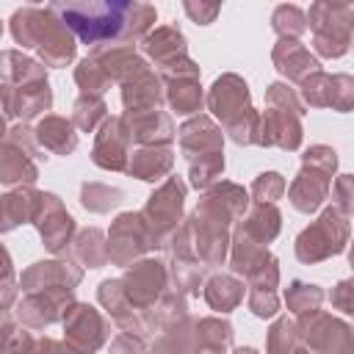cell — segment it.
<instances>
[{
  "instance_id": "cell-1",
  "label": "cell",
  "mask_w": 354,
  "mask_h": 354,
  "mask_svg": "<svg viewBox=\"0 0 354 354\" xmlns=\"http://www.w3.org/2000/svg\"><path fill=\"white\" fill-rule=\"evenodd\" d=\"M11 36L22 47H36L50 66H66L75 58V39L53 6H22L11 17Z\"/></svg>"
},
{
  "instance_id": "cell-2",
  "label": "cell",
  "mask_w": 354,
  "mask_h": 354,
  "mask_svg": "<svg viewBox=\"0 0 354 354\" xmlns=\"http://www.w3.org/2000/svg\"><path fill=\"white\" fill-rule=\"evenodd\" d=\"M53 11L83 44L127 41L133 3H53Z\"/></svg>"
},
{
  "instance_id": "cell-3",
  "label": "cell",
  "mask_w": 354,
  "mask_h": 354,
  "mask_svg": "<svg viewBox=\"0 0 354 354\" xmlns=\"http://www.w3.org/2000/svg\"><path fill=\"white\" fill-rule=\"evenodd\" d=\"M313 44L324 58H340L354 36V6L351 3H313L307 11Z\"/></svg>"
},
{
  "instance_id": "cell-4",
  "label": "cell",
  "mask_w": 354,
  "mask_h": 354,
  "mask_svg": "<svg viewBox=\"0 0 354 354\" xmlns=\"http://www.w3.org/2000/svg\"><path fill=\"white\" fill-rule=\"evenodd\" d=\"M207 102H210V111L224 119L227 130L232 133V138H235L238 144L254 141V136H252L254 130H249V127L243 124V122L254 124V113H252V108H249V88H246V83H243L238 75H224V77H218V80L213 83V88H210Z\"/></svg>"
},
{
  "instance_id": "cell-5",
  "label": "cell",
  "mask_w": 354,
  "mask_h": 354,
  "mask_svg": "<svg viewBox=\"0 0 354 354\" xmlns=\"http://www.w3.org/2000/svg\"><path fill=\"white\" fill-rule=\"evenodd\" d=\"M335 166H337V158L329 147L307 149L304 169L299 171L296 183L290 185V202H293L296 210L310 213L324 202L326 188H329V174L335 171Z\"/></svg>"
},
{
  "instance_id": "cell-6",
  "label": "cell",
  "mask_w": 354,
  "mask_h": 354,
  "mask_svg": "<svg viewBox=\"0 0 354 354\" xmlns=\"http://www.w3.org/2000/svg\"><path fill=\"white\" fill-rule=\"evenodd\" d=\"M346 238H348V224L346 218L329 207L324 210V216L318 221H313L296 241V254L301 263H318L329 254H337L343 252L346 246Z\"/></svg>"
},
{
  "instance_id": "cell-7",
  "label": "cell",
  "mask_w": 354,
  "mask_h": 354,
  "mask_svg": "<svg viewBox=\"0 0 354 354\" xmlns=\"http://www.w3.org/2000/svg\"><path fill=\"white\" fill-rule=\"evenodd\" d=\"M183 196H185V185L171 177L158 194L149 196V205L144 210V218L149 221V230H152V238L158 241L163 232H169L174 227V221L180 218V210H183Z\"/></svg>"
},
{
  "instance_id": "cell-8",
  "label": "cell",
  "mask_w": 354,
  "mask_h": 354,
  "mask_svg": "<svg viewBox=\"0 0 354 354\" xmlns=\"http://www.w3.org/2000/svg\"><path fill=\"white\" fill-rule=\"evenodd\" d=\"M66 337L72 346H77V351L91 354L102 340H105V321L100 318V313L88 304H75L66 313Z\"/></svg>"
},
{
  "instance_id": "cell-9",
  "label": "cell",
  "mask_w": 354,
  "mask_h": 354,
  "mask_svg": "<svg viewBox=\"0 0 354 354\" xmlns=\"http://www.w3.org/2000/svg\"><path fill=\"white\" fill-rule=\"evenodd\" d=\"M144 216H133V213H124L116 218L113 230H111V260L116 263H127L130 257L141 254L149 243H147V224H141Z\"/></svg>"
},
{
  "instance_id": "cell-10",
  "label": "cell",
  "mask_w": 354,
  "mask_h": 354,
  "mask_svg": "<svg viewBox=\"0 0 354 354\" xmlns=\"http://www.w3.org/2000/svg\"><path fill=\"white\" fill-rule=\"evenodd\" d=\"M310 346L315 354H354V337L351 329L329 315H315L307 332Z\"/></svg>"
},
{
  "instance_id": "cell-11",
  "label": "cell",
  "mask_w": 354,
  "mask_h": 354,
  "mask_svg": "<svg viewBox=\"0 0 354 354\" xmlns=\"http://www.w3.org/2000/svg\"><path fill=\"white\" fill-rule=\"evenodd\" d=\"M36 218H39L36 224H39V232L44 238V246L53 249V252H58L75 230L72 216L61 207L58 196H53V194H41V213Z\"/></svg>"
},
{
  "instance_id": "cell-12",
  "label": "cell",
  "mask_w": 354,
  "mask_h": 354,
  "mask_svg": "<svg viewBox=\"0 0 354 354\" xmlns=\"http://www.w3.org/2000/svg\"><path fill=\"white\" fill-rule=\"evenodd\" d=\"M271 55H274L277 69H279L285 77H290V80H301V83H304L310 75L318 72V61H315V58L310 55V50H307L301 41H296V39H279Z\"/></svg>"
},
{
  "instance_id": "cell-13",
  "label": "cell",
  "mask_w": 354,
  "mask_h": 354,
  "mask_svg": "<svg viewBox=\"0 0 354 354\" xmlns=\"http://www.w3.org/2000/svg\"><path fill=\"white\" fill-rule=\"evenodd\" d=\"M127 152V130L122 119H108L94 147V163L102 169H124Z\"/></svg>"
},
{
  "instance_id": "cell-14",
  "label": "cell",
  "mask_w": 354,
  "mask_h": 354,
  "mask_svg": "<svg viewBox=\"0 0 354 354\" xmlns=\"http://www.w3.org/2000/svg\"><path fill=\"white\" fill-rule=\"evenodd\" d=\"M141 44H144V53L149 58H155L160 69L169 66V64H174V61H180V58H188L185 55L188 53L185 50V36L177 28H171V25L155 28L152 33H147L141 39Z\"/></svg>"
},
{
  "instance_id": "cell-15",
  "label": "cell",
  "mask_w": 354,
  "mask_h": 354,
  "mask_svg": "<svg viewBox=\"0 0 354 354\" xmlns=\"http://www.w3.org/2000/svg\"><path fill=\"white\" fill-rule=\"evenodd\" d=\"M124 296L130 301L147 304L158 296L160 285H163V268L158 263H138L127 277H124Z\"/></svg>"
},
{
  "instance_id": "cell-16",
  "label": "cell",
  "mask_w": 354,
  "mask_h": 354,
  "mask_svg": "<svg viewBox=\"0 0 354 354\" xmlns=\"http://www.w3.org/2000/svg\"><path fill=\"white\" fill-rule=\"evenodd\" d=\"M36 138H39L47 149H53V152H58V155L72 152L75 144H77V136L72 133V124H69L66 119H61V116H47V119L36 127Z\"/></svg>"
},
{
  "instance_id": "cell-17",
  "label": "cell",
  "mask_w": 354,
  "mask_h": 354,
  "mask_svg": "<svg viewBox=\"0 0 354 354\" xmlns=\"http://www.w3.org/2000/svg\"><path fill=\"white\" fill-rule=\"evenodd\" d=\"M169 166H171L169 149H144L133 158V163L127 169L141 180H158L163 171H169Z\"/></svg>"
},
{
  "instance_id": "cell-18",
  "label": "cell",
  "mask_w": 354,
  "mask_h": 354,
  "mask_svg": "<svg viewBox=\"0 0 354 354\" xmlns=\"http://www.w3.org/2000/svg\"><path fill=\"white\" fill-rule=\"evenodd\" d=\"M271 25L274 30L279 33V39H296L307 30V14L299 8V6H277L274 14H271Z\"/></svg>"
},
{
  "instance_id": "cell-19",
  "label": "cell",
  "mask_w": 354,
  "mask_h": 354,
  "mask_svg": "<svg viewBox=\"0 0 354 354\" xmlns=\"http://www.w3.org/2000/svg\"><path fill=\"white\" fill-rule=\"evenodd\" d=\"M30 152H22V141L19 149H14L11 141H6V158H3V183H17V180H36V166L28 160Z\"/></svg>"
},
{
  "instance_id": "cell-20",
  "label": "cell",
  "mask_w": 354,
  "mask_h": 354,
  "mask_svg": "<svg viewBox=\"0 0 354 354\" xmlns=\"http://www.w3.org/2000/svg\"><path fill=\"white\" fill-rule=\"evenodd\" d=\"M241 230H243L246 235H254L260 243L271 241V238L277 235V230H279V213H277V207H271V205H257V207L252 210L249 221H246Z\"/></svg>"
},
{
  "instance_id": "cell-21",
  "label": "cell",
  "mask_w": 354,
  "mask_h": 354,
  "mask_svg": "<svg viewBox=\"0 0 354 354\" xmlns=\"http://www.w3.org/2000/svg\"><path fill=\"white\" fill-rule=\"evenodd\" d=\"M205 296H207V301H210L216 310H230V307H235V304L241 301L243 288H241L235 279H230V277H216V279H210Z\"/></svg>"
},
{
  "instance_id": "cell-22",
  "label": "cell",
  "mask_w": 354,
  "mask_h": 354,
  "mask_svg": "<svg viewBox=\"0 0 354 354\" xmlns=\"http://www.w3.org/2000/svg\"><path fill=\"white\" fill-rule=\"evenodd\" d=\"M321 296H324V293L318 290V285H307V282H293V285L288 288V293H285L288 307H290L293 313H299V315L315 313L318 304H321Z\"/></svg>"
},
{
  "instance_id": "cell-23",
  "label": "cell",
  "mask_w": 354,
  "mask_h": 354,
  "mask_svg": "<svg viewBox=\"0 0 354 354\" xmlns=\"http://www.w3.org/2000/svg\"><path fill=\"white\" fill-rule=\"evenodd\" d=\"M77 254H80L83 263H88L91 268H100V266L111 257V252H108V246H102V235H100L97 230H88V232L80 235Z\"/></svg>"
},
{
  "instance_id": "cell-24",
  "label": "cell",
  "mask_w": 354,
  "mask_h": 354,
  "mask_svg": "<svg viewBox=\"0 0 354 354\" xmlns=\"http://www.w3.org/2000/svg\"><path fill=\"white\" fill-rule=\"evenodd\" d=\"M337 111L354 108V77L348 75H329V102Z\"/></svg>"
},
{
  "instance_id": "cell-25",
  "label": "cell",
  "mask_w": 354,
  "mask_h": 354,
  "mask_svg": "<svg viewBox=\"0 0 354 354\" xmlns=\"http://www.w3.org/2000/svg\"><path fill=\"white\" fill-rule=\"evenodd\" d=\"M102 113H105V105H102V100L94 97V94H83V97L75 102V122H77L80 130H91Z\"/></svg>"
},
{
  "instance_id": "cell-26",
  "label": "cell",
  "mask_w": 354,
  "mask_h": 354,
  "mask_svg": "<svg viewBox=\"0 0 354 354\" xmlns=\"http://www.w3.org/2000/svg\"><path fill=\"white\" fill-rule=\"evenodd\" d=\"M252 191H254V196H257L260 202H274V199L282 196V191H285V180H282L277 171H266V174H260V177L254 180Z\"/></svg>"
},
{
  "instance_id": "cell-27",
  "label": "cell",
  "mask_w": 354,
  "mask_h": 354,
  "mask_svg": "<svg viewBox=\"0 0 354 354\" xmlns=\"http://www.w3.org/2000/svg\"><path fill=\"white\" fill-rule=\"evenodd\" d=\"M119 202V191L105 188V185H83V205L91 210H108L111 205Z\"/></svg>"
},
{
  "instance_id": "cell-28",
  "label": "cell",
  "mask_w": 354,
  "mask_h": 354,
  "mask_svg": "<svg viewBox=\"0 0 354 354\" xmlns=\"http://www.w3.org/2000/svg\"><path fill=\"white\" fill-rule=\"evenodd\" d=\"M335 199L340 205V210L354 213V174H343L335 185Z\"/></svg>"
},
{
  "instance_id": "cell-29",
  "label": "cell",
  "mask_w": 354,
  "mask_h": 354,
  "mask_svg": "<svg viewBox=\"0 0 354 354\" xmlns=\"http://www.w3.org/2000/svg\"><path fill=\"white\" fill-rule=\"evenodd\" d=\"M185 8V14L194 19V22H199V25H207V22H213L216 19V14L221 11V6L218 3H185L183 6Z\"/></svg>"
},
{
  "instance_id": "cell-30",
  "label": "cell",
  "mask_w": 354,
  "mask_h": 354,
  "mask_svg": "<svg viewBox=\"0 0 354 354\" xmlns=\"http://www.w3.org/2000/svg\"><path fill=\"white\" fill-rule=\"evenodd\" d=\"M332 304L340 307L343 313L354 315V279H346V282H340V285L335 288V293H332Z\"/></svg>"
},
{
  "instance_id": "cell-31",
  "label": "cell",
  "mask_w": 354,
  "mask_h": 354,
  "mask_svg": "<svg viewBox=\"0 0 354 354\" xmlns=\"http://www.w3.org/2000/svg\"><path fill=\"white\" fill-rule=\"evenodd\" d=\"M113 354H144V348H141V343L133 340V337H119V340L113 343Z\"/></svg>"
},
{
  "instance_id": "cell-32",
  "label": "cell",
  "mask_w": 354,
  "mask_h": 354,
  "mask_svg": "<svg viewBox=\"0 0 354 354\" xmlns=\"http://www.w3.org/2000/svg\"><path fill=\"white\" fill-rule=\"evenodd\" d=\"M30 354H75V351H69V348H64L61 343H55V340H41ZM80 354V351H77Z\"/></svg>"
},
{
  "instance_id": "cell-33",
  "label": "cell",
  "mask_w": 354,
  "mask_h": 354,
  "mask_svg": "<svg viewBox=\"0 0 354 354\" xmlns=\"http://www.w3.org/2000/svg\"><path fill=\"white\" fill-rule=\"evenodd\" d=\"M351 268H354V246H351Z\"/></svg>"
}]
</instances>
